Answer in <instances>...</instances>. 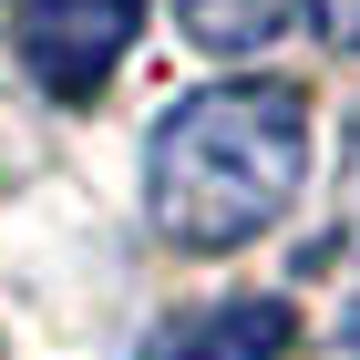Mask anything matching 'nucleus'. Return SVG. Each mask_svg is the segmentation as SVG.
Segmentation results:
<instances>
[{
	"mask_svg": "<svg viewBox=\"0 0 360 360\" xmlns=\"http://www.w3.org/2000/svg\"><path fill=\"white\" fill-rule=\"evenodd\" d=\"M299 175H309V93L268 83V72L165 103V124L144 144V206L186 257H226L268 237Z\"/></svg>",
	"mask_w": 360,
	"mask_h": 360,
	"instance_id": "1",
	"label": "nucleus"
},
{
	"mask_svg": "<svg viewBox=\"0 0 360 360\" xmlns=\"http://www.w3.org/2000/svg\"><path fill=\"white\" fill-rule=\"evenodd\" d=\"M144 0H21V62L31 83L62 93V103H93L113 83V62L134 41Z\"/></svg>",
	"mask_w": 360,
	"mask_h": 360,
	"instance_id": "2",
	"label": "nucleus"
},
{
	"mask_svg": "<svg viewBox=\"0 0 360 360\" xmlns=\"http://www.w3.org/2000/svg\"><path fill=\"white\" fill-rule=\"evenodd\" d=\"M175 21H186V41L195 52H268L278 31L299 21V0H175Z\"/></svg>",
	"mask_w": 360,
	"mask_h": 360,
	"instance_id": "3",
	"label": "nucleus"
},
{
	"mask_svg": "<svg viewBox=\"0 0 360 360\" xmlns=\"http://www.w3.org/2000/svg\"><path fill=\"white\" fill-rule=\"evenodd\" d=\"M288 309L278 299H237V309H217V319H195L186 340H175V360H268V350H288Z\"/></svg>",
	"mask_w": 360,
	"mask_h": 360,
	"instance_id": "4",
	"label": "nucleus"
},
{
	"mask_svg": "<svg viewBox=\"0 0 360 360\" xmlns=\"http://www.w3.org/2000/svg\"><path fill=\"white\" fill-rule=\"evenodd\" d=\"M309 11H319V31H330L340 52H360V0H309Z\"/></svg>",
	"mask_w": 360,
	"mask_h": 360,
	"instance_id": "5",
	"label": "nucleus"
}]
</instances>
